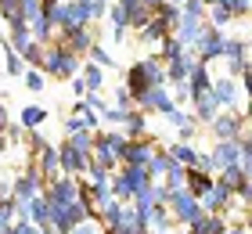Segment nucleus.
<instances>
[{"mask_svg":"<svg viewBox=\"0 0 252 234\" xmlns=\"http://www.w3.org/2000/svg\"><path fill=\"white\" fill-rule=\"evenodd\" d=\"M43 68H47L51 76H58V79H68V76H76V54L68 51V47H51L47 54H43Z\"/></svg>","mask_w":252,"mask_h":234,"instance_id":"nucleus-1","label":"nucleus"},{"mask_svg":"<svg viewBox=\"0 0 252 234\" xmlns=\"http://www.w3.org/2000/svg\"><path fill=\"white\" fill-rule=\"evenodd\" d=\"M58 151H62V169H65V173L90 169V162H87V151H79V148L72 144V140H68V144H62Z\"/></svg>","mask_w":252,"mask_h":234,"instance_id":"nucleus-2","label":"nucleus"},{"mask_svg":"<svg viewBox=\"0 0 252 234\" xmlns=\"http://www.w3.org/2000/svg\"><path fill=\"white\" fill-rule=\"evenodd\" d=\"M119 159H126L130 166H152V148L141 144V140H133V144L119 148Z\"/></svg>","mask_w":252,"mask_h":234,"instance_id":"nucleus-3","label":"nucleus"},{"mask_svg":"<svg viewBox=\"0 0 252 234\" xmlns=\"http://www.w3.org/2000/svg\"><path fill=\"white\" fill-rule=\"evenodd\" d=\"M36 191H40V173H29V177H18L15 180V198H18V202L36 198Z\"/></svg>","mask_w":252,"mask_h":234,"instance_id":"nucleus-4","label":"nucleus"},{"mask_svg":"<svg viewBox=\"0 0 252 234\" xmlns=\"http://www.w3.org/2000/svg\"><path fill=\"white\" fill-rule=\"evenodd\" d=\"M144 104V108H169V98H166V90H158V87H152V90H144L141 98H137Z\"/></svg>","mask_w":252,"mask_h":234,"instance_id":"nucleus-5","label":"nucleus"},{"mask_svg":"<svg viewBox=\"0 0 252 234\" xmlns=\"http://www.w3.org/2000/svg\"><path fill=\"white\" fill-rule=\"evenodd\" d=\"M11 43H15L22 54L32 47V40H29V26H26V22H15V26H11Z\"/></svg>","mask_w":252,"mask_h":234,"instance_id":"nucleus-6","label":"nucleus"},{"mask_svg":"<svg viewBox=\"0 0 252 234\" xmlns=\"http://www.w3.org/2000/svg\"><path fill=\"white\" fill-rule=\"evenodd\" d=\"M0 11H4V18L15 26V22H29L26 11H22V0H0Z\"/></svg>","mask_w":252,"mask_h":234,"instance_id":"nucleus-7","label":"nucleus"},{"mask_svg":"<svg viewBox=\"0 0 252 234\" xmlns=\"http://www.w3.org/2000/svg\"><path fill=\"white\" fill-rule=\"evenodd\" d=\"M51 26H54V22H51L47 15H43V11H40L36 18H32V33H36L40 40H51Z\"/></svg>","mask_w":252,"mask_h":234,"instance_id":"nucleus-8","label":"nucleus"},{"mask_svg":"<svg viewBox=\"0 0 252 234\" xmlns=\"http://www.w3.org/2000/svg\"><path fill=\"white\" fill-rule=\"evenodd\" d=\"M83 79H87V87H101V83H105V76H101V65H94V62H90L87 68H83Z\"/></svg>","mask_w":252,"mask_h":234,"instance_id":"nucleus-9","label":"nucleus"},{"mask_svg":"<svg viewBox=\"0 0 252 234\" xmlns=\"http://www.w3.org/2000/svg\"><path fill=\"white\" fill-rule=\"evenodd\" d=\"M194 213H198L194 202H191L188 195H180V198H177V216H180V220H194Z\"/></svg>","mask_w":252,"mask_h":234,"instance_id":"nucleus-10","label":"nucleus"},{"mask_svg":"<svg viewBox=\"0 0 252 234\" xmlns=\"http://www.w3.org/2000/svg\"><path fill=\"white\" fill-rule=\"evenodd\" d=\"M43 119H47V112H43V108H26V112H22V123H26L29 130H32V126H40Z\"/></svg>","mask_w":252,"mask_h":234,"instance_id":"nucleus-11","label":"nucleus"},{"mask_svg":"<svg viewBox=\"0 0 252 234\" xmlns=\"http://www.w3.org/2000/svg\"><path fill=\"white\" fill-rule=\"evenodd\" d=\"M90 62H94V65H101V68H105V65H116V62H112V58L105 54V51H101V47L94 43V47H90Z\"/></svg>","mask_w":252,"mask_h":234,"instance_id":"nucleus-12","label":"nucleus"},{"mask_svg":"<svg viewBox=\"0 0 252 234\" xmlns=\"http://www.w3.org/2000/svg\"><path fill=\"white\" fill-rule=\"evenodd\" d=\"M26 87H29V90H40V87H43V76L29 68V72H26Z\"/></svg>","mask_w":252,"mask_h":234,"instance_id":"nucleus-13","label":"nucleus"},{"mask_svg":"<svg viewBox=\"0 0 252 234\" xmlns=\"http://www.w3.org/2000/svg\"><path fill=\"white\" fill-rule=\"evenodd\" d=\"M7 72H11V76L22 72V58H18V54H7Z\"/></svg>","mask_w":252,"mask_h":234,"instance_id":"nucleus-14","label":"nucleus"},{"mask_svg":"<svg viewBox=\"0 0 252 234\" xmlns=\"http://www.w3.org/2000/svg\"><path fill=\"white\" fill-rule=\"evenodd\" d=\"M68 234H97V227H94V224H87V220H83V224H76V227L68 231Z\"/></svg>","mask_w":252,"mask_h":234,"instance_id":"nucleus-15","label":"nucleus"},{"mask_svg":"<svg viewBox=\"0 0 252 234\" xmlns=\"http://www.w3.org/2000/svg\"><path fill=\"white\" fill-rule=\"evenodd\" d=\"M11 234H43V231H36L32 224H18V227H11Z\"/></svg>","mask_w":252,"mask_h":234,"instance_id":"nucleus-16","label":"nucleus"},{"mask_svg":"<svg viewBox=\"0 0 252 234\" xmlns=\"http://www.w3.org/2000/svg\"><path fill=\"white\" fill-rule=\"evenodd\" d=\"M116 234H141V231H137V227H119Z\"/></svg>","mask_w":252,"mask_h":234,"instance_id":"nucleus-17","label":"nucleus"}]
</instances>
